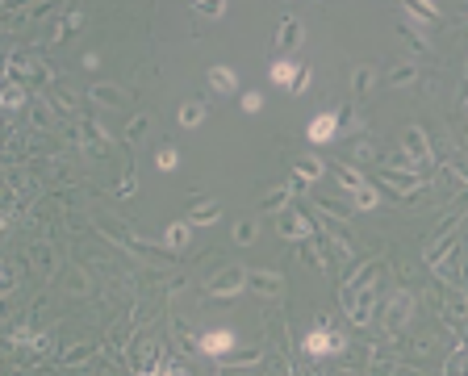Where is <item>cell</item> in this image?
Segmentation results:
<instances>
[{
  "label": "cell",
  "instance_id": "cell-1",
  "mask_svg": "<svg viewBox=\"0 0 468 376\" xmlns=\"http://www.w3.org/2000/svg\"><path fill=\"white\" fill-rule=\"evenodd\" d=\"M377 276H381V267H377V263H364L359 272H355L351 280H343V289H339V301H343V309H347V318L355 322V327H368V322H372Z\"/></svg>",
  "mask_w": 468,
  "mask_h": 376
},
{
  "label": "cell",
  "instance_id": "cell-2",
  "mask_svg": "<svg viewBox=\"0 0 468 376\" xmlns=\"http://www.w3.org/2000/svg\"><path fill=\"white\" fill-rule=\"evenodd\" d=\"M247 289V267H222V272L205 285V297H238Z\"/></svg>",
  "mask_w": 468,
  "mask_h": 376
},
{
  "label": "cell",
  "instance_id": "cell-3",
  "mask_svg": "<svg viewBox=\"0 0 468 376\" xmlns=\"http://www.w3.org/2000/svg\"><path fill=\"white\" fill-rule=\"evenodd\" d=\"M410 309H414V297L405 293V289H397L393 297H389V305H385V335H401V327L410 322Z\"/></svg>",
  "mask_w": 468,
  "mask_h": 376
},
{
  "label": "cell",
  "instance_id": "cell-4",
  "mask_svg": "<svg viewBox=\"0 0 468 376\" xmlns=\"http://www.w3.org/2000/svg\"><path fill=\"white\" fill-rule=\"evenodd\" d=\"M276 226H280V234L293 239V243H309V234H314V226H309V218H305L301 209H285Z\"/></svg>",
  "mask_w": 468,
  "mask_h": 376
},
{
  "label": "cell",
  "instance_id": "cell-5",
  "mask_svg": "<svg viewBox=\"0 0 468 376\" xmlns=\"http://www.w3.org/2000/svg\"><path fill=\"white\" fill-rule=\"evenodd\" d=\"M343 347H347V339H339V335H326L322 327L305 335V355H339Z\"/></svg>",
  "mask_w": 468,
  "mask_h": 376
},
{
  "label": "cell",
  "instance_id": "cell-6",
  "mask_svg": "<svg viewBox=\"0 0 468 376\" xmlns=\"http://www.w3.org/2000/svg\"><path fill=\"white\" fill-rule=\"evenodd\" d=\"M247 289H255L259 297H280V293H285V280H280V272L255 267V272H247Z\"/></svg>",
  "mask_w": 468,
  "mask_h": 376
},
{
  "label": "cell",
  "instance_id": "cell-7",
  "mask_svg": "<svg viewBox=\"0 0 468 376\" xmlns=\"http://www.w3.org/2000/svg\"><path fill=\"white\" fill-rule=\"evenodd\" d=\"M401 146H405V155L414 159V164H431V146H427V134H423V126H405V134H401Z\"/></svg>",
  "mask_w": 468,
  "mask_h": 376
},
{
  "label": "cell",
  "instance_id": "cell-8",
  "mask_svg": "<svg viewBox=\"0 0 468 376\" xmlns=\"http://www.w3.org/2000/svg\"><path fill=\"white\" fill-rule=\"evenodd\" d=\"M339 134V113H318L309 122V142H331Z\"/></svg>",
  "mask_w": 468,
  "mask_h": 376
},
{
  "label": "cell",
  "instance_id": "cell-9",
  "mask_svg": "<svg viewBox=\"0 0 468 376\" xmlns=\"http://www.w3.org/2000/svg\"><path fill=\"white\" fill-rule=\"evenodd\" d=\"M218 218H222L218 201H201V205H192V209H188V226H214Z\"/></svg>",
  "mask_w": 468,
  "mask_h": 376
},
{
  "label": "cell",
  "instance_id": "cell-10",
  "mask_svg": "<svg viewBox=\"0 0 468 376\" xmlns=\"http://www.w3.org/2000/svg\"><path fill=\"white\" fill-rule=\"evenodd\" d=\"M230 347H234V335L230 331H210V335L201 339V351L205 355H226Z\"/></svg>",
  "mask_w": 468,
  "mask_h": 376
},
{
  "label": "cell",
  "instance_id": "cell-11",
  "mask_svg": "<svg viewBox=\"0 0 468 376\" xmlns=\"http://www.w3.org/2000/svg\"><path fill=\"white\" fill-rule=\"evenodd\" d=\"M385 184H389V188H397V192H419L427 180H423V176H414V172H405V176H401V172H389V168H385Z\"/></svg>",
  "mask_w": 468,
  "mask_h": 376
},
{
  "label": "cell",
  "instance_id": "cell-12",
  "mask_svg": "<svg viewBox=\"0 0 468 376\" xmlns=\"http://www.w3.org/2000/svg\"><path fill=\"white\" fill-rule=\"evenodd\" d=\"M268 76H272V84H280V88H293V84H297V76H301V67H297V63H289V59H276Z\"/></svg>",
  "mask_w": 468,
  "mask_h": 376
},
{
  "label": "cell",
  "instance_id": "cell-13",
  "mask_svg": "<svg viewBox=\"0 0 468 376\" xmlns=\"http://www.w3.org/2000/svg\"><path fill=\"white\" fill-rule=\"evenodd\" d=\"M155 360H159V347H155V343H142V347L134 351V368H138V376H155Z\"/></svg>",
  "mask_w": 468,
  "mask_h": 376
},
{
  "label": "cell",
  "instance_id": "cell-14",
  "mask_svg": "<svg viewBox=\"0 0 468 376\" xmlns=\"http://www.w3.org/2000/svg\"><path fill=\"white\" fill-rule=\"evenodd\" d=\"M92 100H96V104H105V109H118V104L126 100V92L113 88V84H92Z\"/></svg>",
  "mask_w": 468,
  "mask_h": 376
},
{
  "label": "cell",
  "instance_id": "cell-15",
  "mask_svg": "<svg viewBox=\"0 0 468 376\" xmlns=\"http://www.w3.org/2000/svg\"><path fill=\"white\" fill-rule=\"evenodd\" d=\"M289 197H293V184H280V188H272L268 197H264V213H285V205H289Z\"/></svg>",
  "mask_w": 468,
  "mask_h": 376
},
{
  "label": "cell",
  "instance_id": "cell-16",
  "mask_svg": "<svg viewBox=\"0 0 468 376\" xmlns=\"http://www.w3.org/2000/svg\"><path fill=\"white\" fill-rule=\"evenodd\" d=\"M297 38H301L297 17H285V21H280V34H276V46H280V50H293V46H297Z\"/></svg>",
  "mask_w": 468,
  "mask_h": 376
},
{
  "label": "cell",
  "instance_id": "cell-17",
  "mask_svg": "<svg viewBox=\"0 0 468 376\" xmlns=\"http://www.w3.org/2000/svg\"><path fill=\"white\" fill-rule=\"evenodd\" d=\"M210 84H214L218 92H234V88H238V76H234L230 67L218 63V67H210Z\"/></svg>",
  "mask_w": 468,
  "mask_h": 376
},
{
  "label": "cell",
  "instance_id": "cell-18",
  "mask_svg": "<svg viewBox=\"0 0 468 376\" xmlns=\"http://www.w3.org/2000/svg\"><path fill=\"white\" fill-rule=\"evenodd\" d=\"M443 376H468V343H460V351H456V355H447Z\"/></svg>",
  "mask_w": 468,
  "mask_h": 376
},
{
  "label": "cell",
  "instance_id": "cell-19",
  "mask_svg": "<svg viewBox=\"0 0 468 376\" xmlns=\"http://www.w3.org/2000/svg\"><path fill=\"white\" fill-rule=\"evenodd\" d=\"M322 172H326V168H322V159H318V155H301V159H297V176H305V180H318Z\"/></svg>",
  "mask_w": 468,
  "mask_h": 376
},
{
  "label": "cell",
  "instance_id": "cell-20",
  "mask_svg": "<svg viewBox=\"0 0 468 376\" xmlns=\"http://www.w3.org/2000/svg\"><path fill=\"white\" fill-rule=\"evenodd\" d=\"M164 243H168L172 251H184V247H188V222H172L168 234H164Z\"/></svg>",
  "mask_w": 468,
  "mask_h": 376
},
{
  "label": "cell",
  "instance_id": "cell-21",
  "mask_svg": "<svg viewBox=\"0 0 468 376\" xmlns=\"http://www.w3.org/2000/svg\"><path fill=\"white\" fill-rule=\"evenodd\" d=\"M201 122H205V104H201V100H188L184 109H180V126L192 130V126H201Z\"/></svg>",
  "mask_w": 468,
  "mask_h": 376
},
{
  "label": "cell",
  "instance_id": "cell-22",
  "mask_svg": "<svg viewBox=\"0 0 468 376\" xmlns=\"http://www.w3.org/2000/svg\"><path fill=\"white\" fill-rule=\"evenodd\" d=\"M335 176H339V184H343V188H351V192H359V188H368V180H364V176H359L355 168H347V164H343V168H339Z\"/></svg>",
  "mask_w": 468,
  "mask_h": 376
},
{
  "label": "cell",
  "instance_id": "cell-23",
  "mask_svg": "<svg viewBox=\"0 0 468 376\" xmlns=\"http://www.w3.org/2000/svg\"><path fill=\"white\" fill-rule=\"evenodd\" d=\"M0 104H5V109H21V104H25V88H21V84H5Z\"/></svg>",
  "mask_w": 468,
  "mask_h": 376
},
{
  "label": "cell",
  "instance_id": "cell-24",
  "mask_svg": "<svg viewBox=\"0 0 468 376\" xmlns=\"http://www.w3.org/2000/svg\"><path fill=\"white\" fill-rule=\"evenodd\" d=\"M197 9V17H210V21H218L222 13H226V0H201V5H192Z\"/></svg>",
  "mask_w": 468,
  "mask_h": 376
},
{
  "label": "cell",
  "instance_id": "cell-25",
  "mask_svg": "<svg viewBox=\"0 0 468 376\" xmlns=\"http://www.w3.org/2000/svg\"><path fill=\"white\" fill-rule=\"evenodd\" d=\"M146 130H151V118H146V113H138V118L126 126V138H130V142H142V138H146Z\"/></svg>",
  "mask_w": 468,
  "mask_h": 376
},
{
  "label": "cell",
  "instance_id": "cell-26",
  "mask_svg": "<svg viewBox=\"0 0 468 376\" xmlns=\"http://www.w3.org/2000/svg\"><path fill=\"white\" fill-rule=\"evenodd\" d=\"M351 88H355V96H364L372 88V67H355V76H351Z\"/></svg>",
  "mask_w": 468,
  "mask_h": 376
},
{
  "label": "cell",
  "instance_id": "cell-27",
  "mask_svg": "<svg viewBox=\"0 0 468 376\" xmlns=\"http://www.w3.org/2000/svg\"><path fill=\"white\" fill-rule=\"evenodd\" d=\"M255 234H259V226H255L251 218H243V222H234V243H255Z\"/></svg>",
  "mask_w": 468,
  "mask_h": 376
},
{
  "label": "cell",
  "instance_id": "cell-28",
  "mask_svg": "<svg viewBox=\"0 0 468 376\" xmlns=\"http://www.w3.org/2000/svg\"><path fill=\"white\" fill-rule=\"evenodd\" d=\"M92 355H96V343H80V347H71L63 360H67V364H88Z\"/></svg>",
  "mask_w": 468,
  "mask_h": 376
},
{
  "label": "cell",
  "instance_id": "cell-29",
  "mask_svg": "<svg viewBox=\"0 0 468 376\" xmlns=\"http://www.w3.org/2000/svg\"><path fill=\"white\" fill-rule=\"evenodd\" d=\"M355 197V209H377L381 205V197H377V188L368 184V188H359V192H351Z\"/></svg>",
  "mask_w": 468,
  "mask_h": 376
},
{
  "label": "cell",
  "instance_id": "cell-30",
  "mask_svg": "<svg viewBox=\"0 0 468 376\" xmlns=\"http://www.w3.org/2000/svg\"><path fill=\"white\" fill-rule=\"evenodd\" d=\"M447 322H452L456 331H464V297H452L447 301Z\"/></svg>",
  "mask_w": 468,
  "mask_h": 376
},
{
  "label": "cell",
  "instance_id": "cell-31",
  "mask_svg": "<svg viewBox=\"0 0 468 376\" xmlns=\"http://www.w3.org/2000/svg\"><path fill=\"white\" fill-rule=\"evenodd\" d=\"M80 30V13H63V21H59V30H55V42H63L67 34H76Z\"/></svg>",
  "mask_w": 468,
  "mask_h": 376
},
{
  "label": "cell",
  "instance_id": "cell-32",
  "mask_svg": "<svg viewBox=\"0 0 468 376\" xmlns=\"http://www.w3.org/2000/svg\"><path fill=\"white\" fill-rule=\"evenodd\" d=\"M155 168H159V172H176L180 168V155L176 151H159V155H155Z\"/></svg>",
  "mask_w": 468,
  "mask_h": 376
},
{
  "label": "cell",
  "instance_id": "cell-33",
  "mask_svg": "<svg viewBox=\"0 0 468 376\" xmlns=\"http://www.w3.org/2000/svg\"><path fill=\"white\" fill-rule=\"evenodd\" d=\"M218 376H259V364H230V368H222Z\"/></svg>",
  "mask_w": 468,
  "mask_h": 376
},
{
  "label": "cell",
  "instance_id": "cell-34",
  "mask_svg": "<svg viewBox=\"0 0 468 376\" xmlns=\"http://www.w3.org/2000/svg\"><path fill=\"white\" fill-rule=\"evenodd\" d=\"M389 80H393V84H397V88H401V84H410V80H414V63H397V67H393V76H389Z\"/></svg>",
  "mask_w": 468,
  "mask_h": 376
},
{
  "label": "cell",
  "instance_id": "cell-35",
  "mask_svg": "<svg viewBox=\"0 0 468 376\" xmlns=\"http://www.w3.org/2000/svg\"><path fill=\"white\" fill-rule=\"evenodd\" d=\"M410 17H419V21H435V5L419 0V5H410Z\"/></svg>",
  "mask_w": 468,
  "mask_h": 376
},
{
  "label": "cell",
  "instance_id": "cell-36",
  "mask_svg": "<svg viewBox=\"0 0 468 376\" xmlns=\"http://www.w3.org/2000/svg\"><path fill=\"white\" fill-rule=\"evenodd\" d=\"M393 368H397V364H393V360H381V355L368 364V372H372V376H393Z\"/></svg>",
  "mask_w": 468,
  "mask_h": 376
},
{
  "label": "cell",
  "instance_id": "cell-37",
  "mask_svg": "<svg viewBox=\"0 0 468 376\" xmlns=\"http://www.w3.org/2000/svg\"><path fill=\"white\" fill-rule=\"evenodd\" d=\"M259 104H264V96H259V92H247V96H243V113H259Z\"/></svg>",
  "mask_w": 468,
  "mask_h": 376
},
{
  "label": "cell",
  "instance_id": "cell-38",
  "mask_svg": "<svg viewBox=\"0 0 468 376\" xmlns=\"http://www.w3.org/2000/svg\"><path fill=\"white\" fill-rule=\"evenodd\" d=\"M67 289H76V293H84V289H88V280H84V272H71V276H67Z\"/></svg>",
  "mask_w": 468,
  "mask_h": 376
},
{
  "label": "cell",
  "instance_id": "cell-39",
  "mask_svg": "<svg viewBox=\"0 0 468 376\" xmlns=\"http://www.w3.org/2000/svg\"><path fill=\"white\" fill-rule=\"evenodd\" d=\"M305 88H309V67H301V76H297V84H293V92H297V96H301V92H305Z\"/></svg>",
  "mask_w": 468,
  "mask_h": 376
},
{
  "label": "cell",
  "instance_id": "cell-40",
  "mask_svg": "<svg viewBox=\"0 0 468 376\" xmlns=\"http://www.w3.org/2000/svg\"><path fill=\"white\" fill-rule=\"evenodd\" d=\"M159 376H180V372H159Z\"/></svg>",
  "mask_w": 468,
  "mask_h": 376
}]
</instances>
